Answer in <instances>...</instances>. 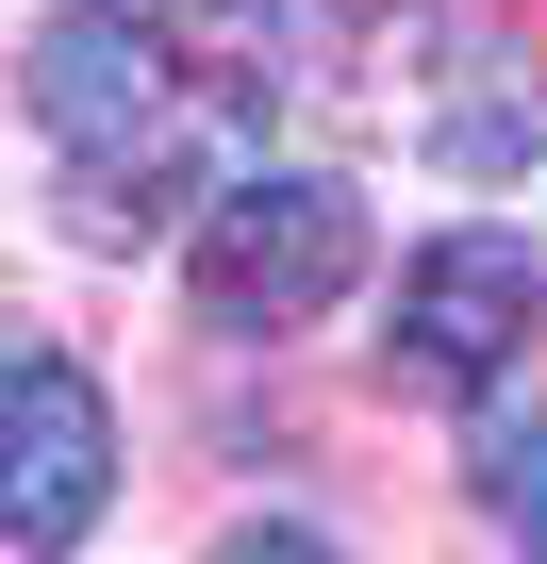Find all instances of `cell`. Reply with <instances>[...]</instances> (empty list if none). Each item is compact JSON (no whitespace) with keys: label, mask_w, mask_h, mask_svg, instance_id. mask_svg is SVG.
<instances>
[{"label":"cell","mask_w":547,"mask_h":564,"mask_svg":"<svg viewBox=\"0 0 547 564\" xmlns=\"http://www.w3.org/2000/svg\"><path fill=\"white\" fill-rule=\"evenodd\" d=\"M117 498V399L84 349L18 333V366H0V531H18L34 564H67Z\"/></svg>","instance_id":"obj_4"},{"label":"cell","mask_w":547,"mask_h":564,"mask_svg":"<svg viewBox=\"0 0 547 564\" xmlns=\"http://www.w3.org/2000/svg\"><path fill=\"white\" fill-rule=\"evenodd\" d=\"M150 18L199 51V67H265V51H283V18H299V0H150Z\"/></svg>","instance_id":"obj_6"},{"label":"cell","mask_w":547,"mask_h":564,"mask_svg":"<svg viewBox=\"0 0 547 564\" xmlns=\"http://www.w3.org/2000/svg\"><path fill=\"white\" fill-rule=\"evenodd\" d=\"M18 100L84 199V232H166L183 199V150H199V51L150 18V0H51L34 51H18Z\"/></svg>","instance_id":"obj_1"},{"label":"cell","mask_w":547,"mask_h":564,"mask_svg":"<svg viewBox=\"0 0 547 564\" xmlns=\"http://www.w3.org/2000/svg\"><path fill=\"white\" fill-rule=\"evenodd\" d=\"M183 282H199L216 333H316L365 282V183H332V166H232L183 216Z\"/></svg>","instance_id":"obj_2"},{"label":"cell","mask_w":547,"mask_h":564,"mask_svg":"<svg viewBox=\"0 0 547 564\" xmlns=\"http://www.w3.org/2000/svg\"><path fill=\"white\" fill-rule=\"evenodd\" d=\"M481 514H497L514 547H547V415H497V432H481Z\"/></svg>","instance_id":"obj_5"},{"label":"cell","mask_w":547,"mask_h":564,"mask_svg":"<svg viewBox=\"0 0 547 564\" xmlns=\"http://www.w3.org/2000/svg\"><path fill=\"white\" fill-rule=\"evenodd\" d=\"M216 564H349V547H332V531H299V514H232V547H216Z\"/></svg>","instance_id":"obj_7"},{"label":"cell","mask_w":547,"mask_h":564,"mask_svg":"<svg viewBox=\"0 0 547 564\" xmlns=\"http://www.w3.org/2000/svg\"><path fill=\"white\" fill-rule=\"evenodd\" d=\"M530 333H547V249L497 216L415 232L382 282V382H415V399H497L530 366Z\"/></svg>","instance_id":"obj_3"}]
</instances>
